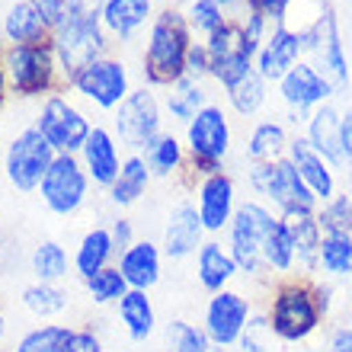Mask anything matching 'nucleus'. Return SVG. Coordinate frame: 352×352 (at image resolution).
Segmentation results:
<instances>
[{
	"label": "nucleus",
	"instance_id": "nucleus-39",
	"mask_svg": "<svg viewBox=\"0 0 352 352\" xmlns=\"http://www.w3.org/2000/svg\"><path fill=\"white\" fill-rule=\"evenodd\" d=\"M167 352H212V340L199 327L173 320L167 327Z\"/></svg>",
	"mask_w": 352,
	"mask_h": 352
},
{
	"label": "nucleus",
	"instance_id": "nucleus-52",
	"mask_svg": "<svg viewBox=\"0 0 352 352\" xmlns=\"http://www.w3.org/2000/svg\"><path fill=\"white\" fill-rule=\"evenodd\" d=\"M3 327H7V320H3V314H0V336H3Z\"/></svg>",
	"mask_w": 352,
	"mask_h": 352
},
{
	"label": "nucleus",
	"instance_id": "nucleus-9",
	"mask_svg": "<svg viewBox=\"0 0 352 352\" xmlns=\"http://www.w3.org/2000/svg\"><path fill=\"white\" fill-rule=\"evenodd\" d=\"M90 176L74 160V154H58L42 179V199L55 214H74L87 199Z\"/></svg>",
	"mask_w": 352,
	"mask_h": 352
},
{
	"label": "nucleus",
	"instance_id": "nucleus-28",
	"mask_svg": "<svg viewBox=\"0 0 352 352\" xmlns=\"http://www.w3.org/2000/svg\"><path fill=\"white\" fill-rule=\"evenodd\" d=\"M288 231H292V241H295V256L305 269L320 266V241H324V231H320V221L317 214H292L285 218Z\"/></svg>",
	"mask_w": 352,
	"mask_h": 352
},
{
	"label": "nucleus",
	"instance_id": "nucleus-41",
	"mask_svg": "<svg viewBox=\"0 0 352 352\" xmlns=\"http://www.w3.org/2000/svg\"><path fill=\"white\" fill-rule=\"evenodd\" d=\"M317 221L324 234H352V195H333L330 202H324Z\"/></svg>",
	"mask_w": 352,
	"mask_h": 352
},
{
	"label": "nucleus",
	"instance_id": "nucleus-53",
	"mask_svg": "<svg viewBox=\"0 0 352 352\" xmlns=\"http://www.w3.org/2000/svg\"><path fill=\"white\" fill-rule=\"evenodd\" d=\"M218 3H221V7H228V3H234V0H218Z\"/></svg>",
	"mask_w": 352,
	"mask_h": 352
},
{
	"label": "nucleus",
	"instance_id": "nucleus-15",
	"mask_svg": "<svg viewBox=\"0 0 352 352\" xmlns=\"http://www.w3.org/2000/svg\"><path fill=\"white\" fill-rule=\"evenodd\" d=\"M301 42L305 48H314L317 58L324 61V67L336 80H346V58H343V42H340V32H336V19L333 10L324 7L317 13V19L307 29H301Z\"/></svg>",
	"mask_w": 352,
	"mask_h": 352
},
{
	"label": "nucleus",
	"instance_id": "nucleus-35",
	"mask_svg": "<svg viewBox=\"0 0 352 352\" xmlns=\"http://www.w3.org/2000/svg\"><path fill=\"white\" fill-rule=\"evenodd\" d=\"M32 272L38 282H58L67 276V253L61 243L55 241H42L32 253Z\"/></svg>",
	"mask_w": 352,
	"mask_h": 352
},
{
	"label": "nucleus",
	"instance_id": "nucleus-51",
	"mask_svg": "<svg viewBox=\"0 0 352 352\" xmlns=\"http://www.w3.org/2000/svg\"><path fill=\"white\" fill-rule=\"evenodd\" d=\"M0 102H3V67H0Z\"/></svg>",
	"mask_w": 352,
	"mask_h": 352
},
{
	"label": "nucleus",
	"instance_id": "nucleus-32",
	"mask_svg": "<svg viewBox=\"0 0 352 352\" xmlns=\"http://www.w3.org/2000/svg\"><path fill=\"white\" fill-rule=\"evenodd\" d=\"M295 241H292V231H288L285 218H278L272 224V231H269L266 243H263V263L269 269H276V272H288V269L295 266Z\"/></svg>",
	"mask_w": 352,
	"mask_h": 352
},
{
	"label": "nucleus",
	"instance_id": "nucleus-40",
	"mask_svg": "<svg viewBox=\"0 0 352 352\" xmlns=\"http://www.w3.org/2000/svg\"><path fill=\"white\" fill-rule=\"evenodd\" d=\"M144 160H148L151 173L170 176L179 164H183V148H179V141H176L173 135H160V138L148 148V157Z\"/></svg>",
	"mask_w": 352,
	"mask_h": 352
},
{
	"label": "nucleus",
	"instance_id": "nucleus-38",
	"mask_svg": "<svg viewBox=\"0 0 352 352\" xmlns=\"http://www.w3.org/2000/svg\"><path fill=\"white\" fill-rule=\"evenodd\" d=\"M71 330L61 324H45V327H36L29 330L23 340H19L16 352H61L67 343Z\"/></svg>",
	"mask_w": 352,
	"mask_h": 352
},
{
	"label": "nucleus",
	"instance_id": "nucleus-3",
	"mask_svg": "<svg viewBox=\"0 0 352 352\" xmlns=\"http://www.w3.org/2000/svg\"><path fill=\"white\" fill-rule=\"evenodd\" d=\"M320 317L324 311L317 305L314 285H305V282H285L269 305V327L285 343L307 340L320 327Z\"/></svg>",
	"mask_w": 352,
	"mask_h": 352
},
{
	"label": "nucleus",
	"instance_id": "nucleus-21",
	"mask_svg": "<svg viewBox=\"0 0 352 352\" xmlns=\"http://www.w3.org/2000/svg\"><path fill=\"white\" fill-rule=\"evenodd\" d=\"M282 96H285L288 106H298V109H307V106H317L330 96V80L324 74H317L311 65H295L282 80Z\"/></svg>",
	"mask_w": 352,
	"mask_h": 352
},
{
	"label": "nucleus",
	"instance_id": "nucleus-49",
	"mask_svg": "<svg viewBox=\"0 0 352 352\" xmlns=\"http://www.w3.org/2000/svg\"><path fill=\"white\" fill-rule=\"evenodd\" d=\"M109 234H112V243H116V250L119 253H125L131 247V221L129 218H116V224L109 228Z\"/></svg>",
	"mask_w": 352,
	"mask_h": 352
},
{
	"label": "nucleus",
	"instance_id": "nucleus-16",
	"mask_svg": "<svg viewBox=\"0 0 352 352\" xmlns=\"http://www.w3.org/2000/svg\"><path fill=\"white\" fill-rule=\"evenodd\" d=\"M199 218L205 231H221L234 218V179L228 173L205 176L199 186Z\"/></svg>",
	"mask_w": 352,
	"mask_h": 352
},
{
	"label": "nucleus",
	"instance_id": "nucleus-36",
	"mask_svg": "<svg viewBox=\"0 0 352 352\" xmlns=\"http://www.w3.org/2000/svg\"><path fill=\"white\" fill-rule=\"evenodd\" d=\"M285 129L278 125V122H260L250 135V157L260 160V164H269V160H276L285 148Z\"/></svg>",
	"mask_w": 352,
	"mask_h": 352
},
{
	"label": "nucleus",
	"instance_id": "nucleus-26",
	"mask_svg": "<svg viewBox=\"0 0 352 352\" xmlns=\"http://www.w3.org/2000/svg\"><path fill=\"white\" fill-rule=\"evenodd\" d=\"M119 320L135 343H144L154 333V327H157V317H154V305H151L148 292L129 288V295L119 301Z\"/></svg>",
	"mask_w": 352,
	"mask_h": 352
},
{
	"label": "nucleus",
	"instance_id": "nucleus-50",
	"mask_svg": "<svg viewBox=\"0 0 352 352\" xmlns=\"http://www.w3.org/2000/svg\"><path fill=\"white\" fill-rule=\"evenodd\" d=\"M330 352H352V327H336L330 333Z\"/></svg>",
	"mask_w": 352,
	"mask_h": 352
},
{
	"label": "nucleus",
	"instance_id": "nucleus-48",
	"mask_svg": "<svg viewBox=\"0 0 352 352\" xmlns=\"http://www.w3.org/2000/svg\"><path fill=\"white\" fill-rule=\"evenodd\" d=\"M292 0H247L250 13H260L263 19H285Z\"/></svg>",
	"mask_w": 352,
	"mask_h": 352
},
{
	"label": "nucleus",
	"instance_id": "nucleus-44",
	"mask_svg": "<svg viewBox=\"0 0 352 352\" xmlns=\"http://www.w3.org/2000/svg\"><path fill=\"white\" fill-rule=\"evenodd\" d=\"M272 336L276 333L269 327V317H256V320L250 317V324H247V330L241 336V352H266Z\"/></svg>",
	"mask_w": 352,
	"mask_h": 352
},
{
	"label": "nucleus",
	"instance_id": "nucleus-19",
	"mask_svg": "<svg viewBox=\"0 0 352 352\" xmlns=\"http://www.w3.org/2000/svg\"><path fill=\"white\" fill-rule=\"evenodd\" d=\"M202 231L205 224L192 205H176L167 221V231H164V253L170 260H183L195 253L202 247Z\"/></svg>",
	"mask_w": 352,
	"mask_h": 352
},
{
	"label": "nucleus",
	"instance_id": "nucleus-37",
	"mask_svg": "<svg viewBox=\"0 0 352 352\" xmlns=\"http://www.w3.org/2000/svg\"><path fill=\"white\" fill-rule=\"evenodd\" d=\"M84 282H87V292H90V298L96 305H109V301L119 305L122 298L129 295V282H125V276H122L116 266L100 269L96 276L84 278Z\"/></svg>",
	"mask_w": 352,
	"mask_h": 352
},
{
	"label": "nucleus",
	"instance_id": "nucleus-20",
	"mask_svg": "<svg viewBox=\"0 0 352 352\" xmlns=\"http://www.w3.org/2000/svg\"><path fill=\"white\" fill-rule=\"evenodd\" d=\"M84 167H87V176H93V183L100 186H112L119 179V148L106 129H93L90 138H87L84 148Z\"/></svg>",
	"mask_w": 352,
	"mask_h": 352
},
{
	"label": "nucleus",
	"instance_id": "nucleus-34",
	"mask_svg": "<svg viewBox=\"0 0 352 352\" xmlns=\"http://www.w3.org/2000/svg\"><path fill=\"white\" fill-rule=\"evenodd\" d=\"M320 269L330 276L352 272V234H324L320 241Z\"/></svg>",
	"mask_w": 352,
	"mask_h": 352
},
{
	"label": "nucleus",
	"instance_id": "nucleus-54",
	"mask_svg": "<svg viewBox=\"0 0 352 352\" xmlns=\"http://www.w3.org/2000/svg\"><path fill=\"white\" fill-rule=\"evenodd\" d=\"M349 292H352V276H349Z\"/></svg>",
	"mask_w": 352,
	"mask_h": 352
},
{
	"label": "nucleus",
	"instance_id": "nucleus-13",
	"mask_svg": "<svg viewBox=\"0 0 352 352\" xmlns=\"http://www.w3.org/2000/svg\"><path fill=\"white\" fill-rule=\"evenodd\" d=\"M71 84L102 109H119L122 100L129 96V71L122 61L102 58V61H93L90 67H84Z\"/></svg>",
	"mask_w": 352,
	"mask_h": 352
},
{
	"label": "nucleus",
	"instance_id": "nucleus-29",
	"mask_svg": "<svg viewBox=\"0 0 352 352\" xmlns=\"http://www.w3.org/2000/svg\"><path fill=\"white\" fill-rule=\"evenodd\" d=\"M116 253V243H112V234L106 228H93V231L84 234V241L77 247V256H74V269L77 276H96L100 269L109 266V256Z\"/></svg>",
	"mask_w": 352,
	"mask_h": 352
},
{
	"label": "nucleus",
	"instance_id": "nucleus-12",
	"mask_svg": "<svg viewBox=\"0 0 352 352\" xmlns=\"http://www.w3.org/2000/svg\"><path fill=\"white\" fill-rule=\"evenodd\" d=\"M250 324V301L241 292H218L205 307V336L212 340V346H228L241 343L243 330Z\"/></svg>",
	"mask_w": 352,
	"mask_h": 352
},
{
	"label": "nucleus",
	"instance_id": "nucleus-30",
	"mask_svg": "<svg viewBox=\"0 0 352 352\" xmlns=\"http://www.w3.org/2000/svg\"><path fill=\"white\" fill-rule=\"evenodd\" d=\"M148 179H151V167L144 157H129L122 164L119 170V179L109 186V199L116 205H131L138 202L144 189H148Z\"/></svg>",
	"mask_w": 352,
	"mask_h": 352
},
{
	"label": "nucleus",
	"instance_id": "nucleus-22",
	"mask_svg": "<svg viewBox=\"0 0 352 352\" xmlns=\"http://www.w3.org/2000/svg\"><path fill=\"white\" fill-rule=\"evenodd\" d=\"M119 272L125 276L129 288L148 292V288L160 278V250H157V243H151V241L131 243L129 250L122 253Z\"/></svg>",
	"mask_w": 352,
	"mask_h": 352
},
{
	"label": "nucleus",
	"instance_id": "nucleus-33",
	"mask_svg": "<svg viewBox=\"0 0 352 352\" xmlns=\"http://www.w3.org/2000/svg\"><path fill=\"white\" fill-rule=\"evenodd\" d=\"M23 305H26L29 314L36 317L61 314L67 307V292H61L55 282H36V285L23 288Z\"/></svg>",
	"mask_w": 352,
	"mask_h": 352
},
{
	"label": "nucleus",
	"instance_id": "nucleus-5",
	"mask_svg": "<svg viewBox=\"0 0 352 352\" xmlns=\"http://www.w3.org/2000/svg\"><path fill=\"white\" fill-rule=\"evenodd\" d=\"M278 218H272L266 205L260 202H243L231 218V256L237 263V269L256 276L266 263H263V243H266L269 231Z\"/></svg>",
	"mask_w": 352,
	"mask_h": 352
},
{
	"label": "nucleus",
	"instance_id": "nucleus-17",
	"mask_svg": "<svg viewBox=\"0 0 352 352\" xmlns=\"http://www.w3.org/2000/svg\"><path fill=\"white\" fill-rule=\"evenodd\" d=\"M288 160L298 167L301 179H305L307 189H311L317 199L330 202V199L336 195V176H333V170H330V164L324 160V154H317V148L307 138H295L292 144H288Z\"/></svg>",
	"mask_w": 352,
	"mask_h": 352
},
{
	"label": "nucleus",
	"instance_id": "nucleus-42",
	"mask_svg": "<svg viewBox=\"0 0 352 352\" xmlns=\"http://www.w3.org/2000/svg\"><path fill=\"white\" fill-rule=\"evenodd\" d=\"M179 93H173L167 100V106H170V112H173L176 119H183V122H192L195 119V112L199 109H205L202 106V100H205V93L195 87V80H189V77H183L179 80Z\"/></svg>",
	"mask_w": 352,
	"mask_h": 352
},
{
	"label": "nucleus",
	"instance_id": "nucleus-24",
	"mask_svg": "<svg viewBox=\"0 0 352 352\" xmlns=\"http://www.w3.org/2000/svg\"><path fill=\"white\" fill-rule=\"evenodd\" d=\"M307 141L324 154L327 164H343V119L336 116L333 106H320L311 116V135Z\"/></svg>",
	"mask_w": 352,
	"mask_h": 352
},
{
	"label": "nucleus",
	"instance_id": "nucleus-8",
	"mask_svg": "<svg viewBox=\"0 0 352 352\" xmlns=\"http://www.w3.org/2000/svg\"><path fill=\"white\" fill-rule=\"evenodd\" d=\"M208 65L212 74L221 80L224 87L231 84L234 77H241L243 71H250V58L260 52V45L247 36L243 23H224L218 32L208 36Z\"/></svg>",
	"mask_w": 352,
	"mask_h": 352
},
{
	"label": "nucleus",
	"instance_id": "nucleus-6",
	"mask_svg": "<svg viewBox=\"0 0 352 352\" xmlns=\"http://www.w3.org/2000/svg\"><path fill=\"white\" fill-rule=\"evenodd\" d=\"M55 148L45 141V135L38 129L19 131L7 148V179L10 186H16L19 192H32L36 186H42L52 160H55Z\"/></svg>",
	"mask_w": 352,
	"mask_h": 352
},
{
	"label": "nucleus",
	"instance_id": "nucleus-47",
	"mask_svg": "<svg viewBox=\"0 0 352 352\" xmlns=\"http://www.w3.org/2000/svg\"><path fill=\"white\" fill-rule=\"evenodd\" d=\"M29 3L45 16V23L52 29L61 26V19H65V13H67V0H29Z\"/></svg>",
	"mask_w": 352,
	"mask_h": 352
},
{
	"label": "nucleus",
	"instance_id": "nucleus-31",
	"mask_svg": "<svg viewBox=\"0 0 352 352\" xmlns=\"http://www.w3.org/2000/svg\"><path fill=\"white\" fill-rule=\"evenodd\" d=\"M266 77L256 71V67H250V71H243L241 77H234L231 84H228V96H231L234 109L243 112V116H250V112H256L263 106V100H266V84H263Z\"/></svg>",
	"mask_w": 352,
	"mask_h": 352
},
{
	"label": "nucleus",
	"instance_id": "nucleus-11",
	"mask_svg": "<svg viewBox=\"0 0 352 352\" xmlns=\"http://www.w3.org/2000/svg\"><path fill=\"white\" fill-rule=\"evenodd\" d=\"M116 129L119 138L129 148H144L148 151L154 141L160 138V109L157 100L148 90H135L122 100L119 112H116Z\"/></svg>",
	"mask_w": 352,
	"mask_h": 352
},
{
	"label": "nucleus",
	"instance_id": "nucleus-2",
	"mask_svg": "<svg viewBox=\"0 0 352 352\" xmlns=\"http://www.w3.org/2000/svg\"><path fill=\"white\" fill-rule=\"evenodd\" d=\"M189 23L183 13L164 10L151 26L148 55H144V74L151 84H179L186 77V55H189Z\"/></svg>",
	"mask_w": 352,
	"mask_h": 352
},
{
	"label": "nucleus",
	"instance_id": "nucleus-10",
	"mask_svg": "<svg viewBox=\"0 0 352 352\" xmlns=\"http://www.w3.org/2000/svg\"><path fill=\"white\" fill-rule=\"evenodd\" d=\"M36 129L45 135V141L55 148V154H74L77 148H84L93 131L84 112L71 106L67 100H61V96H52L42 106Z\"/></svg>",
	"mask_w": 352,
	"mask_h": 352
},
{
	"label": "nucleus",
	"instance_id": "nucleus-4",
	"mask_svg": "<svg viewBox=\"0 0 352 352\" xmlns=\"http://www.w3.org/2000/svg\"><path fill=\"white\" fill-rule=\"evenodd\" d=\"M253 189L266 199H272V205H278L282 218L292 214H314L317 195L307 189V183L301 179L298 167L292 160H269V164H256L250 173Z\"/></svg>",
	"mask_w": 352,
	"mask_h": 352
},
{
	"label": "nucleus",
	"instance_id": "nucleus-27",
	"mask_svg": "<svg viewBox=\"0 0 352 352\" xmlns=\"http://www.w3.org/2000/svg\"><path fill=\"white\" fill-rule=\"evenodd\" d=\"M148 16L151 0H102V26L119 38H129Z\"/></svg>",
	"mask_w": 352,
	"mask_h": 352
},
{
	"label": "nucleus",
	"instance_id": "nucleus-23",
	"mask_svg": "<svg viewBox=\"0 0 352 352\" xmlns=\"http://www.w3.org/2000/svg\"><path fill=\"white\" fill-rule=\"evenodd\" d=\"M195 272H199L202 288H208L212 295H218V292H224V285L234 278L237 263H234V256L224 250L221 243L208 241V243H202V247H199V256H195Z\"/></svg>",
	"mask_w": 352,
	"mask_h": 352
},
{
	"label": "nucleus",
	"instance_id": "nucleus-25",
	"mask_svg": "<svg viewBox=\"0 0 352 352\" xmlns=\"http://www.w3.org/2000/svg\"><path fill=\"white\" fill-rule=\"evenodd\" d=\"M48 29L52 26L45 23V16L29 0L13 3L7 10V16H3V32H7V38L13 45H38V42H45Z\"/></svg>",
	"mask_w": 352,
	"mask_h": 352
},
{
	"label": "nucleus",
	"instance_id": "nucleus-1",
	"mask_svg": "<svg viewBox=\"0 0 352 352\" xmlns=\"http://www.w3.org/2000/svg\"><path fill=\"white\" fill-rule=\"evenodd\" d=\"M102 0H67V13L55 29V55L67 80H74L93 61H102L106 36H102Z\"/></svg>",
	"mask_w": 352,
	"mask_h": 352
},
{
	"label": "nucleus",
	"instance_id": "nucleus-43",
	"mask_svg": "<svg viewBox=\"0 0 352 352\" xmlns=\"http://www.w3.org/2000/svg\"><path fill=\"white\" fill-rule=\"evenodd\" d=\"M189 23L202 32H218L224 26V16H221V3L218 0H195L192 10H189Z\"/></svg>",
	"mask_w": 352,
	"mask_h": 352
},
{
	"label": "nucleus",
	"instance_id": "nucleus-45",
	"mask_svg": "<svg viewBox=\"0 0 352 352\" xmlns=\"http://www.w3.org/2000/svg\"><path fill=\"white\" fill-rule=\"evenodd\" d=\"M61 352H102V343L93 330H71Z\"/></svg>",
	"mask_w": 352,
	"mask_h": 352
},
{
	"label": "nucleus",
	"instance_id": "nucleus-14",
	"mask_svg": "<svg viewBox=\"0 0 352 352\" xmlns=\"http://www.w3.org/2000/svg\"><path fill=\"white\" fill-rule=\"evenodd\" d=\"M231 144V129L228 119L218 106H205L195 112V119L189 122V148H192V160L202 164H221Z\"/></svg>",
	"mask_w": 352,
	"mask_h": 352
},
{
	"label": "nucleus",
	"instance_id": "nucleus-46",
	"mask_svg": "<svg viewBox=\"0 0 352 352\" xmlns=\"http://www.w3.org/2000/svg\"><path fill=\"white\" fill-rule=\"evenodd\" d=\"M202 74H212V65H208V48L192 45L189 48V55H186V77H189V80H199Z\"/></svg>",
	"mask_w": 352,
	"mask_h": 352
},
{
	"label": "nucleus",
	"instance_id": "nucleus-7",
	"mask_svg": "<svg viewBox=\"0 0 352 352\" xmlns=\"http://www.w3.org/2000/svg\"><path fill=\"white\" fill-rule=\"evenodd\" d=\"M55 45L38 42V45H13L7 48L3 67L10 74L13 90L23 96H36L45 93L48 87L55 84Z\"/></svg>",
	"mask_w": 352,
	"mask_h": 352
},
{
	"label": "nucleus",
	"instance_id": "nucleus-18",
	"mask_svg": "<svg viewBox=\"0 0 352 352\" xmlns=\"http://www.w3.org/2000/svg\"><path fill=\"white\" fill-rule=\"evenodd\" d=\"M301 48H305L301 32H292V29L278 26L276 32L263 42V48H260V67H256V71H260L266 80H282V77H285L288 71L298 65Z\"/></svg>",
	"mask_w": 352,
	"mask_h": 352
}]
</instances>
